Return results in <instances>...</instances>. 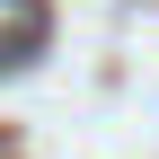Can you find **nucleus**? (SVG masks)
Masks as SVG:
<instances>
[{"mask_svg":"<svg viewBox=\"0 0 159 159\" xmlns=\"http://www.w3.org/2000/svg\"><path fill=\"white\" fill-rule=\"evenodd\" d=\"M44 53V0H0V71Z\"/></svg>","mask_w":159,"mask_h":159,"instance_id":"1","label":"nucleus"}]
</instances>
